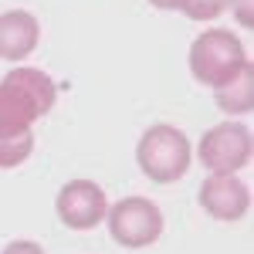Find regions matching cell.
Returning <instances> with one entry per match:
<instances>
[{
    "label": "cell",
    "mask_w": 254,
    "mask_h": 254,
    "mask_svg": "<svg viewBox=\"0 0 254 254\" xmlns=\"http://www.w3.org/2000/svg\"><path fill=\"white\" fill-rule=\"evenodd\" d=\"M248 61H251L248 48L227 27H210L190 44V75L200 85H210V88L234 78Z\"/></svg>",
    "instance_id": "2"
},
{
    "label": "cell",
    "mask_w": 254,
    "mask_h": 254,
    "mask_svg": "<svg viewBox=\"0 0 254 254\" xmlns=\"http://www.w3.org/2000/svg\"><path fill=\"white\" fill-rule=\"evenodd\" d=\"M41 41V24L31 10H3L0 14V58L24 61Z\"/></svg>",
    "instance_id": "7"
},
{
    "label": "cell",
    "mask_w": 254,
    "mask_h": 254,
    "mask_svg": "<svg viewBox=\"0 0 254 254\" xmlns=\"http://www.w3.org/2000/svg\"><path fill=\"white\" fill-rule=\"evenodd\" d=\"M153 7H159V10H180L183 7V0H149Z\"/></svg>",
    "instance_id": "15"
},
{
    "label": "cell",
    "mask_w": 254,
    "mask_h": 254,
    "mask_svg": "<svg viewBox=\"0 0 254 254\" xmlns=\"http://www.w3.org/2000/svg\"><path fill=\"white\" fill-rule=\"evenodd\" d=\"M231 7H234V17L241 20V27H251V24H254L251 0H231Z\"/></svg>",
    "instance_id": "14"
},
{
    "label": "cell",
    "mask_w": 254,
    "mask_h": 254,
    "mask_svg": "<svg viewBox=\"0 0 254 254\" xmlns=\"http://www.w3.org/2000/svg\"><path fill=\"white\" fill-rule=\"evenodd\" d=\"M7 81H14L24 95L31 98L34 105H38L41 116H48L51 109H55V98H58V88H55V81L51 75H44L41 68H27V64H17L14 71H7L3 75Z\"/></svg>",
    "instance_id": "10"
},
{
    "label": "cell",
    "mask_w": 254,
    "mask_h": 254,
    "mask_svg": "<svg viewBox=\"0 0 254 254\" xmlns=\"http://www.w3.org/2000/svg\"><path fill=\"white\" fill-rule=\"evenodd\" d=\"M196 159L203 163V170L210 176H231L244 170L251 163V132L241 122H220L214 129H207L200 146H196Z\"/></svg>",
    "instance_id": "4"
},
{
    "label": "cell",
    "mask_w": 254,
    "mask_h": 254,
    "mask_svg": "<svg viewBox=\"0 0 254 254\" xmlns=\"http://www.w3.org/2000/svg\"><path fill=\"white\" fill-rule=\"evenodd\" d=\"M231 7V0H183V14L190 20H217Z\"/></svg>",
    "instance_id": "12"
},
{
    "label": "cell",
    "mask_w": 254,
    "mask_h": 254,
    "mask_svg": "<svg viewBox=\"0 0 254 254\" xmlns=\"http://www.w3.org/2000/svg\"><path fill=\"white\" fill-rule=\"evenodd\" d=\"M196 196H200V207L210 217H217V220H241L251 210V190L234 173L231 176H207Z\"/></svg>",
    "instance_id": "6"
},
{
    "label": "cell",
    "mask_w": 254,
    "mask_h": 254,
    "mask_svg": "<svg viewBox=\"0 0 254 254\" xmlns=\"http://www.w3.org/2000/svg\"><path fill=\"white\" fill-rule=\"evenodd\" d=\"M31 153H34V132H20V136L0 139V170H14L20 163H27Z\"/></svg>",
    "instance_id": "11"
},
{
    "label": "cell",
    "mask_w": 254,
    "mask_h": 254,
    "mask_svg": "<svg viewBox=\"0 0 254 254\" xmlns=\"http://www.w3.org/2000/svg\"><path fill=\"white\" fill-rule=\"evenodd\" d=\"M190 159H193L190 139L176 126L163 122V126H153V129H146L139 136L136 163L146 173V180H153V183H176L190 170Z\"/></svg>",
    "instance_id": "1"
},
{
    "label": "cell",
    "mask_w": 254,
    "mask_h": 254,
    "mask_svg": "<svg viewBox=\"0 0 254 254\" xmlns=\"http://www.w3.org/2000/svg\"><path fill=\"white\" fill-rule=\"evenodd\" d=\"M0 254H44L38 241H14V244H7Z\"/></svg>",
    "instance_id": "13"
},
{
    "label": "cell",
    "mask_w": 254,
    "mask_h": 254,
    "mask_svg": "<svg viewBox=\"0 0 254 254\" xmlns=\"http://www.w3.org/2000/svg\"><path fill=\"white\" fill-rule=\"evenodd\" d=\"M109 234L122 248H149L163 234V210L146 196H122L105 210Z\"/></svg>",
    "instance_id": "3"
},
{
    "label": "cell",
    "mask_w": 254,
    "mask_h": 254,
    "mask_svg": "<svg viewBox=\"0 0 254 254\" xmlns=\"http://www.w3.org/2000/svg\"><path fill=\"white\" fill-rule=\"evenodd\" d=\"M55 210H58V220L71 231H92L105 220V210H109V200H105V190L92 183V180H71L58 190V200H55Z\"/></svg>",
    "instance_id": "5"
},
{
    "label": "cell",
    "mask_w": 254,
    "mask_h": 254,
    "mask_svg": "<svg viewBox=\"0 0 254 254\" xmlns=\"http://www.w3.org/2000/svg\"><path fill=\"white\" fill-rule=\"evenodd\" d=\"M34 119H41L38 105L20 92L14 81H0V139L31 132Z\"/></svg>",
    "instance_id": "8"
},
{
    "label": "cell",
    "mask_w": 254,
    "mask_h": 254,
    "mask_svg": "<svg viewBox=\"0 0 254 254\" xmlns=\"http://www.w3.org/2000/svg\"><path fill=\"white\" fill-rule=\"evenodd\" d=\"M214 102L220 105V112L227 116H248L254 109V64L248 61L234 78H227L224 85L214 88Z\"/></svg>",
    "instance_id": "9"
}]
</instances>
